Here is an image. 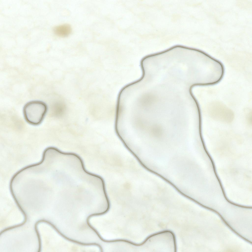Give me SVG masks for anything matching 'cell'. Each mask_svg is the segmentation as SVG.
Segmentation results:
<instances>
[{
  "label": "cell",
  "mask_w": 252,
  "mask_h": 252,
  "mask_svg": "<svg viewBox=\"0 0 252 252\" xmlns=\"http://www.w3.org/2000/svg\"><path fill=\"white\" fill-rule=\"evenodd\" d=\"M210 116L215 119L226 123L230 122L233 120L234 114L230 109L224 107L208 109Z\"/></svg>",
  "instance_id": "obj_2"
},
{
  "label": "cell",
  "mask_w": 252,
  "mask_h": 252,
  "mask_svg": "<svg viewBox=\"0 0 252 252\" xmlns=\"http://www.w3.org/2000/svg\"><path fill=\"white\" fill-rule=\"evenodd\" d=\"M54 31L57 35L61 37H65L71 33V28L70 25L65 24L56 27L54 28Z\"/></svg>",
  "instance_id": "obj_3"
},
{
  "label": "cell",
  "mask_w": 252,
  "mask_h": 252,
  "mask_svg": "<svg viewBox=\"0 0 252 252\" xmlns=\"http://www.w3.org/2000/svg\"><path fill=\"white\" fill-rule=\"evenodd\" d=\"M48 110L46 104L40 101L29 102L24 106L23 113L24 119L29 124L38 125L42 122Z\"/></svg>",
  "instance_id": "obj_1"
}]
</instances>
